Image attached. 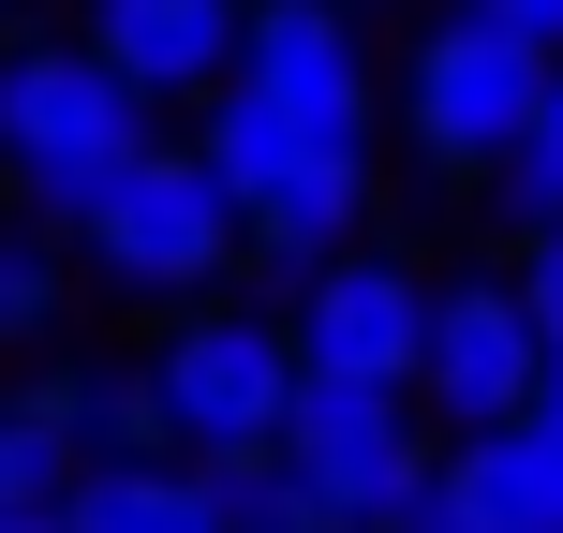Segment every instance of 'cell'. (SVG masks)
Here are the masks:
<instances>
[{"label":"cell","mask_w":563,"mask_h":533,"mask_svg":"<svg viewBox=\"0 0 563 533\" xmlns=\"http://www.w3.org/2000/svg\"><path fill=\"white\" fill-rule=\"evenodd\" d=\"M534 104H549V59L534 45H505L489 15H430L416 30V75H400V119H416V148L445 178H505L519 164V134H534Z\"/></svg>","instance_id":"277c9868"},{"label":"cell","mask_w":563,"mask_h":533,"mask_svg":"<svg viewBox=\"0 0 563 533\" xmlns=\"http://www.w3.org/2000/svg\"><path fill=\"white\" fill-rule=\"evenodd\" d=\"M460 15H489L505 45H534V59H563V0H460Z\"/></svg>","instance_id":"2e32d148"},{"label":"cell","mask_w":563,"mask_h":533,"mask_svg":"<svg viewBox=\"0 0 563 533\" xmlns=\"http://www.w3.org/2000/svg\"><path fill=\"white\" fill-rule=\"evenodd\" d=\"M148 164V104L89 45H0V178H15L30 237H89Z\"/></svg>","instance_id":"6da1fadb"},{"label":"cell","mask_w":563,"mask_h":533,"mask_svg":"<svg viewBox=\"0 0 563 533\" xmlns=\"http://www.w3.org/2000/svg\"><path fill=\"white\" fill-rule=\"evenodd\" d=\"M208 533H311L297 489H282V459H223L208 475Z\"/></svg>","instance_id":"5bb4252c"},{"label":"cell","mask_w":563,"mask_h":533,"mask_svg":"<svg viewBox=\"0 0 563 533\" xmlns=\"http://www.w3.org/2000/svg\"><path fill=\"white\" fill-rule=\"evenodd\" d=\"M416 400L475 445V430H519L549 400V341H534V311H519V281H430V356H416Z\"/></svg>","instance_id":"52a82bcc"},{"label":"cell","mask_w":563,"mask_h":533,"mask_svg":"<svg viewBox=\"0 0 563 533\" xmlns=\"http://www.w3.org/2000/svg\"><path fill=\"white\" fill-rule=\"evenodd\" d=\"M148 400H164V445L194 459V475H223V459H282V415H297V341H282V311H178L164 356H148Z\"/></svg>","instance_id":"7a4b0ae2"},{"label":"cell","mask_w":563,"mask_h":533,"mask_svg":"<svg viewBox=\"0 0 563 533\" xmlns=\"http://www.w3.org/2000/svg\"><path fill=\"white\" fill-rule=\"evenodd\" d=\"M534 430H549V445H563V370H549V400H534Z\"/></svg>","instance_id":"e0dca14e"},{"label":"cell","mask_w":563,"mask_h":533,"mask_svg":"<svg viewBox=\"0 0 563 533\" xmlns=\"http://www.w3.org/2000/svg\"><path fill=\"white\" fill-rule=\"evenodd\" d=\"M59 533H208V475L194 459H89L59 489Z\"/></svg>","instance_id":"8fae6325"},{"label":"cell","mask_w":563,"mask_h":533,"mask_svg":"<svg viewBox=\"0 0 563 533\" xmlns=\"http://www.w3.org/2000/svg\"><path fill=\"white\" fill-rule=\"evenodd\" d=\"M519 311H534V341H549V370H563V237L519 253Z\"/></svg>","instance_id":"9a60e30c"},{"label":"cell","mask_w":563,"mask_h":533,"mask_svg":"<svg viewBox=\"0 0 563 533\" xmlns=\"http://www.w3.org/2000/svg\"><path fill=\"white\" fill-rule=\"evenodd\" d=\"M238 89H253V104H267L297 148L371 164V45H356V15H327V0H253Z\"/></svg>","instance_id":"ba28073f"},{"label":"cell","mask_w":563,"mask_h":533,"mask_svg":"<svg viewBox=\"0 0 563 533\" xmlns=\"http://www.w3.org/2000/svg\"><path fill=\"white\" fill-rule=\"evenodd\" d=\"M238 45H253V0H89V59L134 104H223Z\"/></svg>","instance_id":"9c48e42d"},{"label":"cell","mask_w":563,"mask_h":533,"mask_svg":"<svg viewBox=\"0 0 563 533\" xmlns=\"http://www.w3.org/2000/svg\"><path fill=\"white\" fill-rule=\"evenodd\" d=\"M89 253H104L119 297H164V311H208V281H223L253 237H238V208H223V178L194 164V148H148L134 164V193L89 223Z\"/></svg>","instance_id":"8992f818"},{"label":"cell","mask_w":563,"mask_h":533,"mask_svg":"<svg viewBox=\"0 0 563 533\" xmlns=\"http://www.w3.org/2000/svg\"><path fill=\"white\" fill-rule=\"evenodd\" d=\"M430 504H445V533H563V445H549L534 415H519V430H475V445H445Z\"/></svg>","instance_id":"30bf717a"},{"label":"cell","mask_w":563,"mask_h":533,"mask_svg":"<svg viewBox=\"0 0 563 533\" xmlns=\"http://www.w3.org/2000/svg\"><path fill=\"white\" fill-rule=\"evenodd\" d=\"M430 430H416V400H386V386H311L297 370V415H282V489H297V519L311 533H400L430 504Z\"/></svg>","instance_id":"3957f363"},{"label":"cell","mask_w":563,"mask_h":533,"mask_svg":"<svg viewBox=\"0 0 563 533\" xmlns=\"http://www.w3.org/2000/svg\"><path fill=\"white\" fill-rule=\"evenodd\" d=\"M489 223H519V253L563 237V59H549V104H534V134H519V164L489 178Z\"/></svg>","instance_id":"7c38bea8"},{"label":"cell","mask_w":563,"mask_h":533,"mask_svg":"<svg viewBox=\"0 0 563 533\" xmlns=\"http://www.w3.org/2000/svg\"><path fill=\"white\" fill-rule=\"evenodd\" d=\"M45 326H59V237L0 223V356H15V341H45Z\"/></svg>","instance_id":"4fadbf2b"},{"label":"cell","mask_w":563,"mask_h":533,"mask_svg":"<svg viewBox=\"0 0 563 533\" xmlns=\"http://www.w3.org/2000/svg\"><path fill=\"white\" fill-rule=\"evenodd\" d=\"M327 15H371V0H327Z\"/></svg>","instance_id":"ac0fdd59"},{"label":"cell","mask_w":563,"mask_h":533,"mask_svg":"<svg viewBox=\"0 0 563 533\" xmlns=\"http://www.w3.org/2000/svg\"><path fill=\"white\" fill-rule=\"evenodd\" d=\"M282 341H297L311 386H386L416 400V356H430V267H400L386 237H356V253H327L282 297Z\"/></svg>","instance_id":"5b68a950"}]
</instances>
